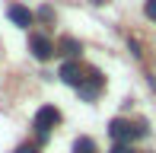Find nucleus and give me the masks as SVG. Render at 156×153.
Returning <instances> with one entry per match:
<instances>
[{
  "label": "nucleus",
  "instance_id": "6e6552de",
  "mask_svg": "<svg viewBox=\"0 0 156 153\" xmlns=\"http://www.w3.org/2000/svg\"><path fill=\"white\" fill-rule=\"evenodd\" d=\"M73 153H99L96 141H93V137H76V141H73Z\"/></svg>",
  "mask_w": 156,
  "mask_h": 153
},
{
  "label": "nucleus",
  "instance_id": "1a4fd4ad",
  "mask_svg": "<svg viewBox=\"0 0 156 153\" xmlns=\"http://www.w3.org/2000/svg\"><path fill=\"white\" fill-rule=\"evenodd\" d=\"M144 13H147V19H156V0H147V3H144Z\"/></svg>",
  "mask_w": 156,
  "mask_h": 153
},
{
  "label": "nucleus",
  "instance_id": "39448f33",
  "mask_svg": "<svg viewBox=\"0 0 156 153\" xmlns=\"http://www.w3.org/2000/svg\"><path fill=\"white\" fill-rule=\"evenodd\" d=\"M29 51H32L38 61H48V58L54 54V45H51L45 35H29Z\"/></svg>",
  "mask_w": 156,
  "mask_h": 153
},
{
  "label": "nucleus",
  "instance_id": "9b49d317",
  "mask_svg": "<svg viewBox=\"0 0 156 153\" xmlns=\"http://www.w3.org/2000/svg\"><path fill=\"white\" fill-rule=\"evenodd\" d=\"M16 153H38V144H19Z\"/></svg>",
  "mask_w": 156,
  "mask_h": 153
},
{
  "label": "nucleus",
  "instance_id": "f8f14e48",
  "mask_svg": "<svg viewBox=\"0 0 156 153\" xmlns=\"http://www.w3.org/2000/svg\"><path fill=\"white\" fill-rule=\"evenodd\" d=\"M112 153H134V147H131V144H118Z\"/></svg>",
  "mask_w": 156,
  "mask_h": 153
},
{
  "label": "nucleus",
  "instance_id": "f257e3e1",
  "mask_svg": "<svg viewBox=\"0 0 156 153\" xmlns=\"http://www.w3.org/2000/svg\"><path fill=\"white\" fill-rule=\"evenodd\" d=\"M108 134H112V141H118V144H131V141H137V137H144V134H147V121H127V118H112V124H108Z\"/></svg>",
  "mask_w": 156,
  "mask_h": 153
},
{
  "label": "nucleus",
  "instance_id": "9d476101",
  "mask_svg": "<svg viewBox=\"0 0 156 153\" xmlns=\"http://www.w3.org/2000/svg\"><path fill=\"white\" fill-rule=\"evenodd\" d=\"M38 19H45V23H51V19H54V10H51V6H41V10H38Z\"/></svg>",
  "mask_w": 156,
  "mask_h": 153
},
{
  "label": "nucleus",
  "instance_id": "423d86ee",
  "mask_svg": "<svg viewBox=\"0 0 156 153\" xmlns=\"http://www.w3.org/2000/svg\"><path fill=\"white\" fill-rule=\"evenodd\" d=\"M6 13H10V19H13L16 26H19V29H29V26H32V19H35L32 13L26 10V6H19V3H13L10 10H6Z\"/></svg>",
  "mask_w": 156,
  "mask_h": 153
},
{
  "label": "nucleus",
  "instance_id": "f03ea898",
  "mask_svg": "<svg viewBox=\"0 0 156 153\" xmlns=\"http://www.w3.org/2000/svg\"><path fill=\"white\" fill-rule=\"evenodd\" d=\"M54 124H61V112H58L54 105H41L38 112H35V121H32L35 134H38V144H45V141H48V134H51Z\"/></svg>",
  "mask_w": 156,
  "mask_h": 153
},
{
  "label": "nucleus",
  "instance_id": "7ed1b4c3",
  "mask_svg": "<svg viewBox=\"0 0 156 153\" xmlns=\"http://www.w3.org/2000/svg\"><path fill=\"white\" fill-rule=\"evenodd\" d=\"M102 86H105V76L96 70V67H89L86 70V80L76 86V93H80V99H86V102H93L99 93H102Z\"/></svg>",
  "mask_w": 156,
  "mask_h": 153
},
{
  "label": "nucleus",
  "instance_id": "0eeeda50",
  "mask_svg": "<svg viewBox=\"0 0 156 153\" xmlns=\"http://www.w3.org/2000/svg\"><path fill=\"white\" fill-rule=\"evenodd\" d=\"M58 51L64 54V58H70V61H73L76 54L83 51V48H80V41H76V38H70V35H64V38L58 41Z\"/></svg>",
  "mask_w": 156,
  "mask_h": 153
},
{
  "label": "nucleus",
  "instance_id": "20e7f679",
  "mask_svg": "<svg viewBox=\"0 0 156 153\" xmlns=\"http://www.w3.org/2000/svg\"><path fill=\"white\" fill-rule=\"evenodd\" d=\"M58 76L67 83V86H73V89H76L83 80H86V67H83L80 61H64V64H61V70H58Z\"/></svg>",
  "mask_w": 156,
  "mask_h": 153
}]
</instances>
